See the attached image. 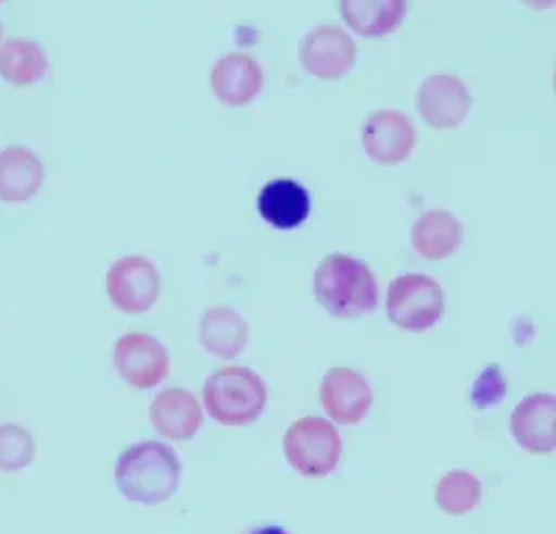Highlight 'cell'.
<instances>
[{"label": "cell", "instance_id": "cell-1", "mask_svg": "<svg viewBox=\"0 0 556 534\" xmlns=\"http://www.w3.org/2000/svg\"><path fill=\"white\" fill-rule=\"evenodd\" d=\"M181 479V461L169 445L144 440L129 445L115 463V484L127 501L156 508L169 501Z\"/></svg>", "mask_w": 556, "mask_h": 534}, {"label": "cell", "instance_id": "cell-2", "mask_svg": "<svg viewBox=\"0 0 556 534\" xmlns=\"http://www.w3.org/2000/svg\"><path fill=\"white\" fill-rule=\"evenodd\" d=\"M315 297L331 318L358 320L378 307L380 286L367 263L331 253L315 270Z\"/></svg>", "mask_w": 556, "mask_h": 534}, {"label": "cell", "instance_id": "cell-3", "mask_svg": "<svg viewBox=\"0 0 556 534\" xmlns=\"http://www.w3.org/2000/svg\"><path fill=\"white\" fill-rule=\"evenodd\" d=\"M267 386L244 365H229L215 372L203 386L204 408L222 426H249L267 406Z\"/></svg>", "mask_w": 556, "mask_h": 534}, {"label": "cell", "instance_id": "cell-4", "mask_svg": "<svg viewBox=\"0 0 556 534\" xmlns=\"http://www.w3.org/2000/svg\"><path fill=\"white\" fill-rule=\"evenodd\" d=\"M283 456L301 476H328L342 456V438L326 418H299L286 431Z\"/></svg>", "mask_w": 556, "mask_h": 534}, {"label": "cell", "instance_id": "cell-5", "mask_svg": "<svg viewBox=\"0 0 556 534\" xmlns=\"http://www.w3.org/2000/svg\"><path fill=\"white\" fill-rule=\"evenodd\" d=\"M386 311L401 331H430L444 315L442 286L426 274H403L388 288Z\"/></svg>", "mask_w": 556, "mask_h": 534}, {"label": "cell", "instance_id": "cell-6", "mask_svg": "<svg viewBox=\"0 0 556 534\" xmlns=\"http://www.w3.org/2000/svg\"><path fill=\"white\" fill-rule=\"evenodd\" d=\"M106 293L119 311L144 313L159 299L161 278L149 257L127 254L109 268Z\"/></svg>", "mask_w": 556, "mask_h": 534}, {"label": "cell", "instance_id": "cell-7", "mask_svg": "<svg viewBox=\"0 0 556 534\" xmlns=\"http://www.w3.org/2000/svg\"><path fill=\"white\" fill-rule=\"evenodd\" d=\"M117 374L138 390H149L169 376L172 359L167 349L144 332H127L113 351Z\"/></svg>", "mask_w": 556, "mask_h": 534}, {"label": "cell", "instance_id": "cell-8", "mask_svg": "<svg viewBox=\"0 0 556 534\" xmlns=\"http://www.w3.org/2000/svg\"><path fill=\"white\" fill-rule=\"evenodd\" d=\"M361 142L367 157L380 165H399L413 151L417 129L399 109H378L367 115Z\"/></svg>", "mask_w": 556, "mask_h": 534}, {"label": "cell", "instance_id": "cell-9", "mask_svg": "<svg viewBox=\"0 0 556 534\" xmlns=\"http://www.w3.org/2000/svg\"><path fill=\"white\" fill-rule=\"evenodd\" d=\"M299 57L311 76L340 79L356 63V45L342 27L317 26L304 36Z\"/></svg>", "mask_w": 556, "mask_h": 534}, {"label": "cell", "instance_id": "cell-10", "mask_svg": "<svg viewBox=\"0 0 556 534\" xmlns=\"http://www.w3.org/2000/svg\"><path fill=\"white\" fill-rule=\"evenodd\" d=\"M471 92L453 74L426 77L417 90V111L435 129H455L471 111Z\"/></svg>", "mask_w": 556, "mask_h": 534}, {"label": "cell", "instance_id": "cell-11", "mask_svg": "<svg viewBox=\"0 0 556 534\" xmlns=\"http://www.w3.org/2000/svg\"><path fill=\"white\" fill-rule=\"evenodd\" d=\"M319 401L333 422L354 426L365 420L374 406V390L369 382L351 368H331L321 382Z\"/></svg>", "mask_w": 556, "mask_h": 534}, {"label": "cell", "instance_id": "cell-12", "mask_svg": "<svg viewBox=\"0 0 556 534\" xmlns=\"http://www.w3.org/2000/svg\"><path fill=\"white\" fill-rule=\"evenodd\" d=\"M556 397L551 393H531L510 413V434L531 456H551L555 451Z\"/></svg>", "mask_w": 556, "mask_h": 534}, {"label": "cell", "instance_id": "cell-13", "mask_svg": "<svg viewBox=\"0 0 556 534\" xmlns=\"http://www.w3.org/2000/svg\"><path fill=\"white\" fill-rule=\"evenodd\" d=\"M215 97L229 107H244L263 88V70L247 52H228L211 70Z\"/></svg>", "mask_w": 556, "mask_h": 534}, {"label": "cell", "instance_id": "cell-14", "mask_svg": "<svg viewBox=\"0 0 556 534\" xmlns=\"http://www.w3.org/2000/svg\"><path fill=\"white\" fill-rule=\"evenodd\" d=\"M152 426L169 440H190L203 426L199 399L186 388H165L149 408Z\"/></svg>", "mask_w": 556, "mask_h": 534}, {"label": "cell", "instance_id": "cell-15", "mask_svg": "<svg viewBox=\"0 0 556 534\" xmlns=\"http://www.w3.org/2000/svg\"><path fill=\"white\" fill-rule=\"evenodd\" d=\"M258 213L274 228H299L311 213V197L296 179H271L258 195Z\"/></svg>", "mask_w": 556, "mask_h": 534}, {"label": "cell", "instance_id": "cell-16", "mask_svg": "<svg viewBox=\"0 0 556 534\" xmlns=\"http://www.w3.org/2000/svg\"><path fill=\"white\" fill-rule=\"evenodd\" d=\"M249 338V322L233 307H211L204 311L199 340L211 356L233 359L247 349Z\"/></svg>", "mask_w": 556, "mask_h": 534}, {"label": "cell", "instance_id": "cell-17", "mask_svg": "<svg viewBox=\"0 0 556 534\" xmlns=\"http://www.w3.org/2000/svg\"><path fill=\"white\" fill-rule=\"evenodd\" d=\"M45 178L40 159L22 145L0 151V199L7 203H24L31 199Z\"/></svg>", "mask_w": 556, "mask_h": 534}, {"label": "cell", "instance_id": "cell-18", "mask_svg": "<svg viewBox=\"0 0 556 534\" xmlns=\"http://www.w3.org/2000/svg\"><path fill=\"white\" fill-rule=\"evenodd\" d=\"M463 240V224L446 209L426 211L410 229L413 249L430 261H442L456 253Z\"/></svg>", "mask_w": 556, "mask_h": 534}, {"label": "cell", "instance_id": "cell-19", "mask_svg": "<svg viewBox=\"0 0 556 534\" xmlns=\"http://www.w3.org/2000/svg\"><path fill=\"white\" fill-rule=\"evenodd\" d=\"M403 0H344L340 11L344 22L365 38H381L401 26L405 17Z\"/></svg>", "mask_w": 556, "mask_h": 534}, {"label": "cell", "instance_id": "cell-20", "mask_svg": "<svg viewBox=\"0 0 556 534\" xmlns=\"http://www.w3.org/2000/svg\"><path fill=\"white\" fill-rule=\"evenodd\" d=\"M49 67V54L36 40L9 38L0 47V76L15 86H27L42 79Z\"/></svg>", "mask_w": 556, "mask_h": 534}, {"label": "cell", "instance_id": "cell-21", "mask_svg": "<svg viewBox=\"0 0 556 534\" xmlns=\"http://www.w3.org/2000/svg\"><path fill=\"white\" fill-rule=\"evenodd\" d=\"M435 506L448 516H465L478 509L481 501V481L467 470L444 474L433 490Z\"/></svg>", "mask_w": 556, "mask_h": 534}, {"label": "cell", "instance_id": "cell-22", "mask_svg": "<svg viewBox=\"0 0 556 534\" xmlns=\"http://www.w3.org/2000/svg\"><path fill=\"white\" fill-rule=\"evenodd\" d=\"M36 458V443L17 424L0 426V472H20Z\"/></svg>", "mask_w": 556, "mask_h": 534}, {"label": "cell", "instance_id": "cell-23", "mask_svg": "<svg viewBox=\"0 0 556 534\" xmlns=\"http://www.w3.org/2000/svg\"><path fill=\"white\" fill-rule=\"evenodd\" d=\"M506 390H508V384H506L501 368L496 363H490V365H485L480 378L473 384L471 403L481 409L492 408L505 397Z\"/></svg>", "mask_w": 556, "mask_h": 534}, {"label": "cell", "instance_id": "cell-24", "mask_svg": "<svg viewBox=\"0 0 556 534\" xmlns=\"http://www.w3.org/2000/svg\"><path fill=\"white\" fill-rule=\"evenodd\" d=\"M249 534H290L288 531H283L281 526H263V529H256L251 531Z\"/></svg>", "mask_w": 556, "mask_h": 534}, {"label": "cell", "instance_id": "cell-25", "mask_svg": "<svg viewBox=\"0 0 556 534\" xmlns=\"http://www.w3.org/2000/svg\"><path fill=\"white\" fill-rule=\"evenodd\" d=\"M0 32H2V26H0Z\"/></svg>", "mask_w": 556, "mask_h": 534}]
</instances>
